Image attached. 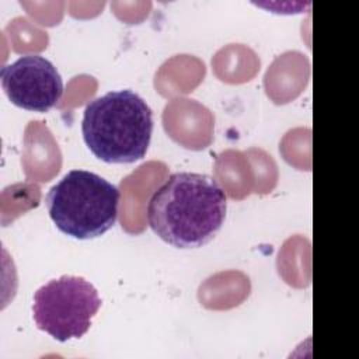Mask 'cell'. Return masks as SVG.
I'll list each match as a JSON object with an SVG mask.
<instances>
[{
	"instance_id": "4",
	"label": "cell",
	"mask_w": 359,
	"mask_h": 359,
	"mask_svg": "<svg viewBox=\"0 0 359 359\" xmlns=\"http://www.w3.org/2000/svg\"><path fill=\"white\" fill-rule=\"evenodd\" d=\"M97 289L84 278L62 275L34 293L32 317L36 327L59 342L81 338L101 307Z\"/></svg>"
},
{
	"instance_id": "1",
	"label": "cell",
	"mask_w": 359,
	"mask_h": 359,
	"mask_svg": "<svg viewBox=\"0 0 359 359\" xmlns=\"http://www.w3.org/2000/svg\"><path fill=\"white\" fill-rule=\"evenodd\" d=\"M227 195L208 174L172 172L147 203V223L165 243L177 248H199L223 226Z\"/></svg>"
},
{
	"instance_id": "2",
	"label": "cell",
	"mask_w": 359,
	"mask_h": 359,
	"mask_svg": "<svg viewBox=\"0 0 359 359\" xmlns=\"http://www.w3.org/2000/svg\"><path fill=\"white\" fill-rule=\"evenodd\" d=\"M81 133L91 153L105 163H135L144 157L153 112L132 90L108 91L86 105Z\"/></svg>"
},
{
	"instance_id": "3",
	"label": "cell",
	"mask_w": 359,
	"mask_h": 359,
	"mask_svg": "<svg viewBox=\"0 0 359 359\" xmlns=\"http://www.w3.org/2000/svg\"><path fill=\"white\" fill-rule=\"evenodd\" d=\"M119 189L87 170H70L46 195V208L56 227L74 238L102 236L118 219Z\"/></svg>"
},
{
	"instance_id": "5",
	"label": "cell",
	"mask_w": 359,
	"mask_h": 359,
	"mask_svg": "<svg viewBox=\"0 0 359 359\" xmlns=\"http://www.w3.org/2000/svg\"><path fill=\"white\" fill-rule=\"evenodd\" d=\"M8 100L24 109L46 112L63 95V80L55 65L41 55H24L0 70Z\"/></svg>"
}]
</instances>
